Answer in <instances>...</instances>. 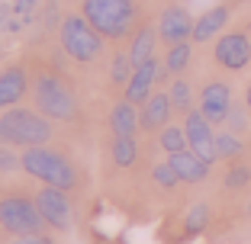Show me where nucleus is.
<instances>
[{
  "mask_svg": "<svg viewBox=\"0 0 251 244\" xmlns=\"http://www.w3.org/2000/svg\"><path fill=\"white\" fill-rule=\"evenodd\" d=\"M84 16L103 39H119L132 36L139 26V0H84Z\"/></svg>",
  "mask_w": 251,
  "mask_h": 244,
  "instance_id": "1",
  "label": "nucleus"
},
{
  "mask_svg": "<svg viewBox=\"0 0 251 244\" xmlns=\"http://www.w3.org/2000/svg\"><path fill=\"white\" fill-rule=\"evenodd\" d=\"M55 129L52 119L32 110H7L0 116V145L10 148H39L45 141H52Z\"/></svg>",
  "mask_w": 251,
  "mask_h": 244,
  "instance_id": "2",
  "label": "nucleus"
},
{
  "mask_svg": "<svg viewBox=\"0 0 251 244\" xmlns=\"http://www.w3.org/2000/svg\"><path fill=\"white\" fill-rule=\"evenodd\" d=\"M20 157H23V170L29 177L42 180L45 186H58L65 193H71L77 186V174H74L71 161L65 155H58V151L39 145V148H23Z\"/></svg>",
  "mask_w": 251,
  "mask_h": 244,
  "instance_id": "3",
  "label": "nucleus"
},
{
  "mask_svg": "<svg viewBox=\"0 0 251 244\" xmlns=\"http://www.w3.org/2000/svg\"><path fill=\"white\" fill-rule=\"evenodd\" d=\"M61 48H65L68 58H74L77 65H90L94 58H100L103 52V36L87 22V16L81 13H68L65 22H61Z\"/></svg>",
  "mask_w": 251,
  "mask_h": 244,
  "instance_id": "4",
  "label": "nucleus"
},
{
  "mask_svg": "<svg viewBox=\"0 0 251 244\" xmlns=\"http://www.w3.org/2000/svg\"><path fill=\"white\" fill-rule=\"evenodd\" d=\"M32 93H36V106L42 116H49L52 122H68L77 116V96L71 93L61 77L55 74H36L32 81Z\"/></svg>",
  "mask_w": 251,
  "mask_h": 244,
  "instance_id": "5",
  "label": "nucleus"
},
{
  "mask_svg": "<svg viewBox=\"0 0 251 244\" xmlns=\"http://www.w3.org/2000/svg\"><path fill=\"white\" fill-rule=\"evenodd\" d=\"M0 225L10 231V235H42L45 219L39 212L36 200H26V196H3L0 200Z\"/></svg>",
  "mask_w": 251,
  "mask_h": 244,
  "instance_id": "6",
  "label": "nucleus"
},
{
  "mask_svg": "<svg viewBox=\"0 0 251 244\" xmlns=\"http://www.w3.org/2000/svg\"><path fill=\"white\" fill-rule=\"evenodd\" d=\"M213 58L222 71H245L251 65V36L245 29L226 32V36L216 39Z\"/></svg>",
  "mask_w": 251,
  "mask_h": 244,
  "instance_id": "7",
  "label": "nucleus"
},
{
  "mask_svg": "<svg viewBox=\"0 0 251 244\" xmlns=\"http://www.w3.org/2000/svg\"><path fill=\"white\" fill-rule=\"evenodd\" d=\"M184 132H187V141H190V151H193V155H200L206 164H216V161H219L213 122L200 112V106L184 116Z\"/></svg>",
  "mask_w": 251,
  "mask_h": 244,
  "instance_id": "8",
  "label": "nucleus"
},
{
  "mask_svg": "<svg viewBox=\"0 0 251 244\" xmlns=\"http://www.w3.org/2000/svg\"><path fill=\"white\" fill-rule=\"evenodd\" d=\"M193 13L184 3H168L158 16V39L164 45H177V42H190L193 39Z\"/></svg>",
  "mask_w": 251,
  "mask_h": 244,
  "instance_id": "9",
  "label": "nucleus"
},
{
  "mask_svg": "<svg viewBox=\"0 0 251 244\" xmlns=\"http://www.w3.org/2000/svg\"><path fill=\"white\" fill-rule=\"evenodd\" d=\"M232 110V87L226 81H206L200 90V112L213 122V126H226Z\"/></svg>",
  "mask_w": 251,
  "mask_h": 244,
  "instance_id": "10",
  "label": "nucleus"
},
{
  "mask_svg": "<svg viewBox=\"0 0 251 244\" xmlns=\"http://www.w3.org/2000/svg\"><path fill=\"white\" fill-rule=\"evenodd\" d=\"M36 206L42 212L45 225H52V228L65 231L71 225V202H68V193L58 190V186H42L36 193Z\"/></svg>",
  "mask_w": 251,
  "mask_h": 244,
  "instance_id": "11",
  "label": "nucleus"
},
{
  "mask_svg": "<svg viewBox=\"0 0 251 244\" xmlns=\"http://www.w3.org/2000/svg\"><path fill=\"white\" fill-rule=\"evenodd\" d=\"M158 77H161V61H158V58H148L145 65H139L132 71V77H129V84H126V90H123V100L142 106L148 96L155 93Z\"/></svg>",
  "mask_w": 251,
  "mask_h": 244,
  "instance_id": "12",
  "label": "nucleus"
},
{
  "mask_svg": "<svg viewBox=\"0 0 251 244\" xmlns=\"http://www.w3.org/2000/svg\"><path fill=\"white\" fill-rule=\"evenodd\" d=\"M139 119H142V129L145 132H161L171 119H174V106H171L168 90H155V93L148 96L145 103L139 106Z\"/></svg>",
  "mask_w": 251,
  "mask_h": 244,
  "instance_id": "13",
  "label": "nucleus"
},
{
  "mask_svg": "<svg viewBox=\"0 0 251 244\" xmlns=\"http://www.w3.org/2000/svg\"><path fill=\"white\" fill-rule=\"evenodd\" d=\"M232 20V3H216V7H209L206 13H200L197 22H193V39L190 42L203 45V42H213V39H219V32L226 29V22Z\"/></svg>",
  "mask_w": 251,
  "mask_h": 244,
  "instance_id": "14",
  "label": "nucleus"
},
{
  "mask_svg": "<svg viewBox=\"0 0 251 244\" xmlns=\"http://www.w3.org/2000/svg\"><path fill=\"white\" fill-rule=\"evenodd\" d=\"M29 90V74L26 67L10 65L0 71V110H13L16 103L23 100V93Z\"/></svg>",
  "mask_w": 251,
  "mask_h": 244,
  "instance_id": "15",
  "label": "nucleus"
},
{
  "mask_svg": "<svg viewBox=\"0 0 251 244\" xmlns=\"http://www.w3.org/2000/svg\"><path fill=\"white\" fill-rule=\"evenodd\" d=\"M168 161H171V167L177 170L180 183H200V180L209 177V167H213V164H206L200 155H193L190 148L177 151V155H168Z\"/></svg>",
  "mask_w": 251,
  "mask_h": 244,
  "instance_id": "16",
  "label": "nucleus"
},
{
  "mask_svg": "<svg viewBox=\"0 0 251 244\" xmlns=\"http://www.w3.org/2000/svg\"><path fill=\"white\" fill-rule=\"evenodd\" d=\"M139 129H142L139 106L129 103V100H119V103L110 110V132L113 135H135Z\"/></svg>",
  "mask_w": 251,
  "mask_h": 244,
  "instance_id": "17",
  "label": "nucleus"
},
{
  "mask_svg": "<svg viewBox=\"0 0 251 244\" xmlns=\"http://www.w3.org/2000/svg\"><path fill=\"white\" fill-rule=\"evenodd\" d=\"M155 45H158V26H139L129 42V58L132 65H145L148 58H155Z\"/></svg>",
  "mask_w": 251,
  "mask_h": 244,
  "instance_id": "18",
  "label": "nucleus"
},
{
  "mask_svg": "<svg viewBox=\"0 0 251 244\" xmlns=\"http://www.w3.org/2000/svg\"><path fill=\"white\" fill-rule=\"evenodd\" d=\"M193 61V42H177V45H168V55H164V71L171 77H184L187 67Z\"/></svg>",
  "mask_w": 251,
  "mask_h": 244,
  "instance_id": "19",
  "label": "nucleus"
},
{
  "mask_svg": "<svg viewBox=\"0 0 251 244\" xmlns=\"http://www.w3.org/2000/svg\"><path fill=\"white\" fill-rule=\"evenodd\" d=\"M110 157L116 167H132L139 161V141H135V135H113Z\"/></svg>",
  "mask_w": 251,
  "mask_h": 244,
  "instance_id": "20",
  "label": "nucleus"
},
{
  "mask_svg": "<svg viewBox=\"0 0 251 244\" xmlns=\"http://www.w3.org/2000/svg\"><path fill=\"white\" fill-rule=\"evenodd\" d=\"M168 96H171V106H174V116H187L193 106V84L187 77H174L168 87Z\"/></svg>",
  "mask_w": 251,
  "mask_h": 244,
  "instance_id": "21",
  "label": "nucleus"
},
{
  "mask_svg": "<svg viewBox=\"0 0 251 244\" xmlns=\"http://www.w3.org/2000/svg\"><path fill=\"white\" fill-rule=\"evenodd\" d=\"M158 148H161L164 155H177V151H187V148H190L184 126H177V122H168V126L158 132Z\"/></svg>",
  "mask_w": 251,
  "mask_h": 244,
  "instance_id": "22",
  "label": "nucleus"
},
{
  "mask_svg": "<svg viewBox=\"0 0 251 244\" xmlns=\"http://www.w3.org/2000/svg\"><path fill=\"white\" fill-rule=\"evenodd\" d=\"M216 151H219V161H238V157L245 155V141L242 135L235 132H216Z\"/></svg>",
  "mask_w": 251,
  "mask_h": 244,
  "instance_id": "23",
  "label": "nucleus"
},
{
  "mask_svg": "<svg viewBox=\"0 0 251 244\" xmlns=\"http://www.w3.org/2000/svg\"><path fill=\"white\" fill-rule=\"evenodd\" d=\"M248 183H251V164H245L242 157H238V161H229L226 177H222V186H226V190H245Z\"/></svg>",
  "mask_w": 251,
  "mask_h": 244,
  "instance_id": "24",
  "label": "nucleus"
},
{
  "mask_svg": "<svg viewBox=\"0 0 251 244\" xmlns=\"http://www.w3.org/2000/svg\"><path fill=\"white\" fill-rule=\"evenodd\" d=\"M132 71H135V65H132V58H129V52H116V55H113V61H110V84L126 90V84H129Z\"/></svg>",
  "mask_w": 251,
  "mask_h": 244,
  "instance_id": "25",
  "label": "nucleus"
},
{
  "mask_svg": "<svg viewBox=\"0 0 251 244\" xmlns=\"http://www.w3.org/2000/svg\"><path fill=\"white\" fill-rule=\"evenodd\" d=\"M10 3H13V29H20V26H29L39 16L42 0H10Z\"/></svg>",
  "mask_w": 251,
  "mask_h": 244,
  "instance_id": "26",
  "label": "nucleus"
},
{
  "mask_svg": "<svg viewBox=\"0 0 251 244\" xmlns=\"http://www.w3.org/2000/svg\"><path fill=\"white\" fill-rule=\"evenodd\" d=\"M248 112H251V110H248L245 103H232L229 119H226V129H229V132H235V135H245V132H248V126H251Z\"/></svg>",
  "mask_w": 251,
  "mask_h": 244,
  "instance_id": "27",
  "label": "nucleus"
},
{
  "mask_svg": "<svg viewBox=\"0 0 251 244\" xmlns=\"http://www.w3.org/2000/svg\"><path fill=\"white\" fill-rule=\"evenodd\" d=\"M206 225H209V206H203V202H200V206H193L190 212H187L184 231H187V235H200Z\"/></svg>",
  "mask_w": 251,
  "mask_h": 244,
  "instance_id": "28",
  "label": "nucleus"
},
{
  "mask_svg": "<svg viewBox=\"0 0 251 244\" xmlns=\"http://www.w3.org/2000/svg\"><path fill=\"white\" fill-rule=\"evenodd\" d=\"M151 180H155L161 190H174V186L180 183V177H177V170L171 167V161H161V164H155L151 167Z\"/></svg>",
  "mask_w": 251,
  "mask_h": 244,
  "instance_id": "29",
  "label": "nucleus"
},
{
  "mask_svg": "<svg viewBox=\"0 0 251 244\" xmlns=\"http://www.w3.org/2000/svg\"><path fill=\"white\" fill-rule=\"evenodd\" d=\"M16 167H23V157H16L10 151V145H0V174H10Z\"/></svg>",
  "mask_w": 251,
  "mask_h": 244,
  "instance_id": "30",
  "label": "nucleus"
},
{
  "mask_svg": "<svg viewBox=\"0 0 251 244\" xmlns=\"http://www.w3.org/2000/svg\"><path fill=\"white\" fill-rule=\"evenodd\" d=\"M13 29V3H0V39Z\"/></svg>",
  "mask_w": 251,
  "mask_h": 244,
  "instance_id": "31",
  "label": "nucleus"
},
{
  "mask_svg": "<svg viewBox=\"0 0 251 244\" xmlns=\"http://www.w3.org/2000/svg\"><path fill=\"white\" fill-rule=\"evenodd\" d=\"M16 244H55V241H49L45 235H23Z\"/></svg>",
  "mask_w": 251,
  "mask_h": 244,
  "instance_id": "32",
  "label": "nucleus"
},
{
  "mask_svg": "<svg viewBox=\"0 0 251 244\" xmlns=\"http://www.w3.org/2000/svg\"><path fill=\"white\" fill-rule=\"evenodd\" d=\"M245 106H248V110H251V84H248V87H245Z\"/></svg>",
  "mask_w": 251,
  "mask_h": 244,
  "instance_id": "33",
  "label": "nucleus"
},
{
  "mask_svg": "<svg viewBox=\"0 0 251 244\" xmlns=\"http://www.w3.org/2000/svg\"><path fill=\"white\" fill-rule=\"evenodd\" d=\"M248 215H251V200H248Z\"/></svg>",
  "mask_w": 251,
  "mask_h": 244,
  "instance_id": "34",
  "label": "nucleus"
}]
</instances>
